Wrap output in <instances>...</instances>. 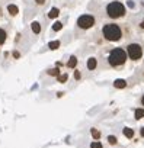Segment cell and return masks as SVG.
Returning <instances> with one entry per match:
<instances>
[{
    "label": "cell",
    "mask_w": 144,
    "mask_h": 148,
    "mask_svg": "<svg viewBox=\"0 0 144 148\" xmlns=\"http://www.w3.org/2000/svg\"><path fill=\"white\" fill-rule=\"evenodd\" d=\"M125 60H127V52H125L124 49H121V48H115V49L109 54V58H108V61H109V64H111L112 67H119V65H122V64L125 62Z\"/></svg>",
    "instance_id": "1"
},
{
    "label": "cell",
    "mask_w": 144,
    "mask_h": 148,
    "mask_svg": "<svg viewBox=\"0 0 144 148\" xmlns=\"http://www.w3.org/2000/svg\"><path fill=\"white\" fill-rule=\"evenodd\" d=\"M106 13H108L109 18L116 19V18L124 16V13H125V8H124V5L119 3V2H112V3H109V5L106 6Z\"/></svg>",
    "instance_id": "2"
},
{
    "label": "cell",
    "mask_w": 144,
    "mask_h": 148,
    "mask_svg": "<svg viewBox=\"0 0 144 148\" xmlns=\"http://www.w3.org/2000/svg\"><path fill=\"white\" fill-rule=\"evenodd\" d=\"M122 32L119 29V26L116 25H105L103 26V36L108 39V41H118L121 38Z\"/></svg>",
    "instance_id": "3"
},
{
    "label": "cell",
    "mask_w": 144,
    "mask_h": 148,
    "mask_svg": "<svg viewBox=\"0 0 144 148\" xmlns=\"http://www.w3.org/2000/svg\"><path fill=\"white\" fill-rule=\"evenodd\" d=\"M127 54H128V57L131 60H138L143 55V49H141V47L138 44H130L128 49H127Z\"/></svg>",
    "instance_id": "4"
},
{
    "label": "cell",
    "mask_w": 144,
    "mask_h": 148,
    "mask_svg": "<svg viewBox=\"0 0 144 148\" xmlns=\"http://www.w3.org/2000/svg\"><path fill=\"white\" fill-rule=\"evenodd\" d=\"M77 25L82 28V29H89L95 25V18L90 16V15H83L77 19Z\"/></svg>",
    "instance_id": "5"
},
{
    "label": "cell",
    "mask_w": 144,
    "mask_h": 148,
    "mask_svg": "<svg viewBox=\"0 0 144 148\" xmlns=\"http://www.w3.org/2000/svg\"><path fill=\"white\" fill-rule=\"evenodd\" d=\"M96 65H98V61H96V58H89V61H88V68L89 70H95L96 68Z\"/></svg>",
    "instance_id": "6"
},
{
    "label": "cell",
    "mask_w": 144,
    "mask_h": 148,
    "mask_svg": "<svg viewBox=\"0 0 144 148\" xmlns=\"http://www.w3.org/2000/svg\"><path fill=\"white\" fill-rule=\"evenodd\" d=\"M8 10H9V13H10L12 16L18 15V12H19V9H18L15 5H9V6H8Z\"/></svg>",
    "instance_id": "7"
},
{
    "label": "cell",
    "mask_w": 144,
    "mask_h": 148,
    "mask_svg": "<svg viewBox=\"0 0 144 148\" xmlns=\"http://www.w3.org/2000/svg\"><path fill=\"white\" fill-rule=\"evenodd\" d=\"M114 86L116 87V89H124L125 86H127V83H125V80H115V83H114Z\"/></svg>",
    "instance_id": "8"
},
{
    "label": "cell",
    "mask_w": 144,
    "mask_h": 148,
    "mask_svg": "<svg viewBox=\"0 0 144 148\" xmlns=\"http://www.w3.org/2000/svg\"><path fill=\"white\" fill-rule=\"evenodd\" d=\"M60 15V10L57 9V8H52L51 10H50V13H48V16L51 18V19H54V18H57Z\"/></svg>",
    "instance_id": "9"
},
{
    "label": "cell",
    "mask_w": 144,
    "mask_h": 148,
    "mask_svg": "<svg viewBox=\"0 0 144 148\" xmlns=\"http://www.w3.org/2000/svg\"><path fill=\"white\" fill-rule=\"evenodd\" d=\"M76 64H77V58H76V57H71V58L68 60V62H67V67L74 68V67H76Z\"/></svg>",
    "instance_id": "10"
},
{
    "label": "cell",
    "mask_w": 144,
    "mask_h": 148,
    "mask_svg": "<svg viewBox=\"0 0 144 148\" xmlns=\"http://www.w3.org/2000/svg\"><path fill=\"white\" fill-rule=\"evenodd\" d=\"M124 135H125L127 138H132V136H134V131H132L131 128H124Z\"/></svg>",
    "instance_id": "11"
},
{
    "label": "cell",
    "mask_w": 144,
    "mask_h": 148,
    "mask_svg": "<svg viewBox=\"0 0 144 148\" xmlns=\"http://www.w3.org/2000/svg\"><path fill=\"white\" fill-rule=\"evenodd\" d=\"M31 28H32V31H34L35 34H39V32H41V26H39V23H38V22H34Z\"/></svg>",
    "instance_id": "12"
},
{
    "label": "cell",
    "mask_w": 144,
    "mask_h": 148,
    "mask_svg": "<svg viewBox=\"0 0 144 148\" xmlns=\"http://www.w3.org/2000/svg\"><path fill=\"white\" fill-rule=\"evenodd\" d=\"M144 118V109H137L135 110V119H141Z\"/></svg>",
    "instance_id": "13"
},
{
    "label": "cell",
    "mask_w": 144,
    "mask_h": 148,
    "mask_svg": "<svg viewBox=\"0 0 144 148\" xmlns=\"http://www.w3.org/2000/svg\"><path fill=\"white\" fill-rule=\"evenodd\" d=\"M5 41H6V32L3 29H0V45H2Z\"/></svg>",
    "instance_id": "14"
},
{
    "label": "cell",
    "mask_w": 144,
    "mask_h": 148,
    "mask_svg": "<svg viewBox=\"0 0 144 148\" xmlns=\"http://www.w3.org/2000/svg\"><path fill=\"white\" fill-rule=\"evenodd\" d=\"M50 49H57L58 47H60V42L58 41H52V42H50Z\"/></svg>",
    "instance_id": "15"
},
{
    "label": "cell",
    "mask_w": 144,
    "mask_h": 148,
    "mask_svg": "<svg viewBox=\"0 0 144 148\" xmlns=\"http://www.w3.org/2000/svg\"><path fill=\"white\" fill-rule=\"evenodd\" d=\"M90 132H92V136H93L95 139H99V138H101V132H99V131H96L95 128H92V131H90Z\"/></svg>",
    "instance_id": "16"
},
{
    "label": "cell",
    "mask_w": 144,
    "mask_h": 148,
    "mask_svg": "<svg viewBox=\"0 0 144 148\" xmlns=\"http://www.w3.org/2000/svg\"><path fill=\"white\" fill-rule=\"evenodd\" d=\"M48 74H50V76H58V74H60V70H58V68L48 70Z\"/></svg>",
    "instance_id": "17"
},
{
    "label": "cell",
    "mask_w": 144,
    "mask_h": 148,
    "mask_svg": "<svg viewBox=\"0 0 144 148\" xmlns=\"http://www.w3.org/2000/svg\"><path fill=\"white\" fill-rule=\"evenodd\" d=\"M61 28H63V23H60V22H55V23L52 25V29H54V31H60Z\"/></svg>",
    "instance_id": "18"
},
{
    "label": "cell",
    "mask_w": 144,
    "mask_h": 148,
    "mask_svg": "<svg viewBox=\"0 0 144 148\" xmlns=\"http://www.w3.org/2000/svg\"><path fill=\"white\" fill-rule=\"evenodd\" d=\"M90 148H102V144L101 142H92L90 144Z\"/></svg>",
    "instance_id": "19"
},
{
    "label": "cell",
    "mask_w": 144,
    "mask_h": 148,
    "mask_svg": "<svg viewBox=\"0 0 144 148\" xmlns=\"http://www.w3.org/2000/svg\"><path fill=\"white\" fill-rule=\"evenodd\" d=\"M65 80H67V74H63V76L58 77V82L60 83H65Z\"/></svg>",
    "instance_id": "20"
},
{
    "label": "cell",
    "mask_w": 144,
    "mask_h": 148,
    "mask_svg": "<svg viewBox=\"0 0 144 148\" xmlns=\"http://www.w3.org/2000/svg\"><path fill=\"white\" fill-rule=\"evenodd\" d=\"M108 139H109V142H111V144H116V138H115V136H109Z\"/></svg>",
    "instance_id": "21"
},
{
    "label": "cell",
    "mask_w": 144,
    "mask_h": 148,
    "mask_svg": "<svg viewBox=\"0 0 144 148\" xmlns=\"http://www.w3.org/2000/svg\"><path fill=\"white\" fill-rule=\"evenodd\" d=\"M74 77H76L77 80L80 79V73H79V71H76V73H74Z\"/></svg>",
    "instance_id": "22"
},
{
    "label": "cell",
    "mask_w": 144,
    "mask_h": 148,
    "mask_svg": "<svg viewBox=\"0 0 144 148\" xmlns=\"http://www.w3.org/2000/svg\"><path fill=\"white\" fill-rule=\"evenodd\" d=\"M141 136H144V126L141 128Z\"/></svg>",
    "instance_id": "23"
},
{
    "label": "cell",
    "mask_w": 144,
    "mask_h": 148,
    "mask_svg": "<svg viewBox=\"0 0 144 148\" xmlns=\"http://www.w3.org/2000/svg\"><path fill=\"white\" fill-rule=\"evenodd\" d=\"M37 2H38L39 5H42V3H44V0H37Z\"/></svg>",
    "instance_id": "24"
},
{
    "label": "cell",
    "mask_w": 144,
    "mask_h": 148,
    "mask_svg": "<svg viewBox=\"0 0 144 148\" xmlns=\"http://www.w3.org/2000/svg\"><path fill=\"white\" fill-rule=\"evenodd\" d=\"M140 26H141V28H144V21L141 22V25H140Z\"/></svg>",
    "instance_id": "25"
},
{
    "label": "cell",
    "mask_w": 144,
    "mask_h": 148,
    "mask_svg": "<svg viewBox=\"0 0 144 148\" xmlns=\"http://www.w3.org/2000/svg\"><path fill=\"white\" fill-rule=\"evenodd\" d=\"M141 103H143V105H144V96H143V99H141Z\"/></svg>",
    "instance_id": "26"
}]
</instances>
